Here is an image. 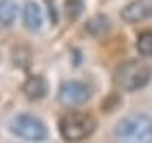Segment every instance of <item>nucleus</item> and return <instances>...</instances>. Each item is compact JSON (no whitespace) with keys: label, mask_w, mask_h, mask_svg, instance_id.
I'll list each match as a JSON object with an SVG mask.
<instances>
[{"label":"nucleus","mask_w":152,"mask_h":143,"mask_svg":"<svg viewBox=\"0 0 152 143\" xmlns=\"http://www.w3.org/2000/svg\"><path fill=\"white\" fill-rule=\"evenodd\" d=\"M115 143H152V117L143 113L126 115L113 130Z\"/></svg>","instance_id":"nucleus-1"},{"label":"nucleus","mask_w":152,"mask_h":143,"mask_svg":"<svg viewBox=\"0 0 152 143\" xmlns=\"http://www.w3.org/2000/svg\"><path fill=\"white\" fill-rule=\"evenodd\" d=\"M152 76V67L146 61H126L115 70V85L122 91H137L141 87L148 85V80Z\"/></svg>","instance_id":"nucleus-2"},{"label":"nucleus","mask_w":152,"mask_h":143,"mask_svg":"<svg viewBox=\"0 0 152 143\" xmlns=\"http://www.w3.org/2000/svg\"><path fill=\"white\" fill-rule=\"evenodd\" d=\"M94 128H96V121L87 113H65L59 119V132H61V137L70 143L87 139L94 132Z\"/></svg>","instance_id":"nucleus-3"},{"label":"nucleus","mask_w":152,"mask_h":143,"mask_svg":"<svg viewBox=\"0 0 152 143\" xmlns=\"http://www.w3.org/2000/svg\"><path fill=\"white\" fill-rule=\"evenodd\" d=\"M11 130L26 141H41L48 134L46 124L41 119H37L35 115H18L11 121Z\"/></svg>","instance_id":"nucleus-4"},{"label":"nucleus","mask_w":152,"mask_h":143,"mask_svg":"<svg viewBox=\"0 0 152 143\" xmlns=\"http://www.w3.org/2000/svg\"><path fill=\"white\" fill-rule=\"evenodd\" d=\"M89 95H91L89 93V87L78 83V80H67L59 89V100H61V104H65V106L83 104V102L89 100Z\"/></svg>","instance_id":"nucleus-5"},{"label":"nucleus","mask_w":152,"mask_h":143,"mask_svg":"<svg viewBox=\"0 0 152 143\" xmlns=\"http://www.w3.org/2000/svg\"><path fill=\"white\" fill-rule=\"evenodd\" d=\"M152 17V0H133L122 9L124 22H141Z\"/></svg>","instance_id":"nucleus-6"},{"label":"nucleus","mask_w":152,"mask_h":143,"mask_svg":"<svg viewBox=\"0 0 152 143\" xmlns=\"http://www.w3.org/2000/svg\"><path fill=\"white\" fill-rule=\"evenodd\" d=\"M24 24L28 30H39L41 24H44V13H41V7L37 2H26L24 7Z\"/></svg>","instance_id":"nucleus-7"},{"label":"nucleus","mask_w":152,"mask_h":143,"mask_svg":"<svg viewBox=\"0 0 152 143\" xmlns=\"http://www.w3.org/2000/svg\"><path fill=\"white\" fill-rule=\"evenodd\" d=\"M24 93L28 95L31 100H39V98H44V95L48 93V85H46V80L41 78V76H31V78L24 83Z\"/></svg>","instance_id":"nucleus-8"},{"label":"nucleus","mask_w":152,"mask_h":143,"mask_svg":"<svg viewBox=\"0 0 152 143\" xmlns=\"http://www.w3.org/2000/svg\"><path fill=\"white\" fill-rule=\"evenodd\" d=\"M18 15V4L13 0H0V24L11 26Z\"/></svg>","instance_id":"nucleus-9"},{"label":"nucleus","mask_w":152,"mask_h":143,"mask_svg":"<svg viewBox=\"0 0 152 143\" xmlns=\"http://www.w3.org/2000/svg\"><path fill=\"white\" fill-rule=\"evenodd\" d=\"M137 50L143 57H152V30H146L137 37Z\"/></svg>","instance_id":"nucleus-10"},{"label":"nucleus","mask_w":152,"mask_h":143,"mask_svg":"<svg viewBox=\"0 0 152 143\" xmlns=\"http://www.w3.org/2000/svg\"><path fill=\"white\" fill-rule=\"evenodd\" d=\"M87 30L91 33V35H102V33H107L109 30V20L107 17H94V20H89V24H87Z\"/></svg>","instance_id":"nucleus-11"}]
</instances>
